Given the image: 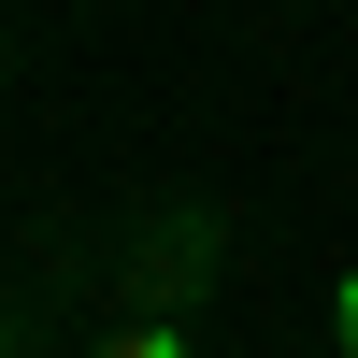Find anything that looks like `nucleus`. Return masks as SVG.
I'll use <instances>...</instances> for the list:
<instances>
[{"mask_svg": "<svg viewBox=\"0 0 358 358\" xmlns=\"http://www.w3.org/2000/svg\"><path fill=\"white\" fill-rule=\"evenodd\" d=\"M330 330H344V358H358V273H344V287H330Z\"/></svg>", "mask_w": 358, "mask_h": 358, "instance_id": "nucleus-2", "label": "nucleus"}, {"mask_svg": "<svg viewBox=\"0 0 358 358\" xmlns=\"http://www.w3.org/2000/svg\"><path fill=\"white\" fill-rule=\"evenodd\" d=\"M86 358H187V330H101Z\"/></svg>", "mask_w": 358, "mask_h": 358, "instance_id": "nucleus-1", "label": "nucleus"}]
</instances>
